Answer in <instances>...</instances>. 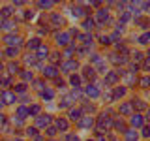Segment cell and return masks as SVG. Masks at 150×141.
<instances>
[{"mask_svg": "<svg viewBox=\"0 0 150 141\" xmlns=\"http://www.w3.org/2000/svg\"><path fill=\"white\" fill-rule=\"evenodd\" d=\"M81 70V66L75 58H69V60H64L62 64H58V72L64 73V75H71V73H77Z\"/></svg>", "mask_w": 150, "mask_h": 141, "instance_id": "1", "label": "cell"}, {"mask_svg": "<svg viewBox=\"0 0 150 141\" xmlns=\"http://www.w3.org/2000/svg\"><path fill=\"white\" fill-rule=\"evenodd\" d=\"M53 40H54V45H56V47H60V49H64L66 45H69V43L73 41L68 30H56V32H54V36H53Z\"/></svg>", "mask_w": 150, "mask_h": 141, "instance_id": "2", "label": "cell"}, {"mask_svg": "<svg viewBox=\"0 0 150 141\" xmlns=\"http://www.w3.org/2000/svg\"><path fill=\"white\" fill-rule=\"evenodd\" d=\"M84 98H90V100H98L101 96V87L100 85H94V83H88L84 87Z\"/></svg>", "mask_w": 150, "mask_h": 141, "instance_id": "3", "label": "cell"}, {"mask_svg": "<svg viewBox=\"0 0 150 141\" xmlns=\"http://www.w3.org/2000/svg\"><path fill=\"white\" fill-rule=\"evenodd\" d=\"M58 68L53 64H43V68H41V77L43 79H56L58 77Z\"/></svg>", "mask_w": 150, "mask_h": 141, "instance_id": "4", "label": "cell"}, {"mask_svg": "<svg viewBox=\"0 0 150 141\" xmlns=\"http://www.w3.org/2000/svg\"><path fill=\"white\" fill-rule=\"evenodd\" d=\"M81 77H83V81H94V79H96V68H94V66H90V64H86V66H83L81 68Z\"/></svg>", "mask_w": 150, "mask_h": 141, "instance_id": "5", "label": "cell"}, {"mask_svg": "<svg viewBox=\"0 0 150 141\" xmlns=\"http://www.w3.org/2000/svg\"><path fill=\"white\" fill-rule=\"evenodd\" d=\"M0 100H4V103H6V105H13V103H17L19 96H17L15 92H11V90L2 88V90H0Z\"/></svg>", "mask_w": 150, "mask_h": 141, "instance_id": "6", "label": "cell"}, {"mask_svg": "<svg viewBox=\"0 0 150 141\" xmlns=\"http://www.w3.org/2000/svg\"><path fill=\"white\" fill-rule=\"evenodd\" d=\"M4 41H6V45L8 47H17V49H19V47H21L23 45V41H25V38H23V36H15V34H6V36H4Z\"/></svg>", "mask_w": 150, "mask_h": 141, "instance_id": "7", "label": "cell"}, {"mask_svg": "<svg viewBox=\"0 0 150 141\" xmlns=\"http://www.w3.org/2000/svg\"><path fill=\"white\" fill-rule=\"evenodd\" d=\"M120 81V70H109L103 75V83L105 85H116Z\"/></svg>", "mask_w": 150, "mask_h": 141, "instance_id": "8", "label": "cell"}, {"mask_svg": "<svg viewBox=\"0 0 150 141\" xmlns=\"http://www.w3.org/2000/svg\"><path fill=\"white\" fill-rule=\"evenodd\" d=\"M144 122L146 120H144V117L141 115V113H131L129 115V126L131 128H143Z\"/></svg>", "mask_w": 150, "mask_h": 141, "instance_id": "9", "label": "cell"}, {"mask_svg": "<svg viewBox=\"0 0 150 141\" xmlns=\"http://www.w3.org/2000/svg\"><path fill=\"white\" fill-rule=\"evenodd\" d=\"M51 117H53L51 113H41L40 117H36V128L40 130V128H45V126H49L51 120H53Z\"/></svg>", "mask_w": 150, "mask_h": 141, "instance_id": "10", "label": "cell"}, {"mask_svg": "<svg viewBox=\"0 0 150 141\" xmlns=\"http://www.w3.org/2000/svg\"><path fill=\"white\" fill-rule=\"evenodd\" d=\"M36 58L38 60H47V58H49V55H51V47L49 45H45V43H41L40 47H38V49H36Z\"/></svg>", "mask_w": 150, "mask_h": 141, "instance_id": "11", "label": "cell"}, {"mask_svg": "<svg viewBox=\"0 0 150 141\" xmlns=\"http://www.w3.org/2000/svg\"><path fill=\"white\" fill-rule=\"evenodd\" d=\"M49 19H51V26L56 28V30H58V28L64 25V17L60 15L58 11H51V13H49Z\"/></svg>", "mask_w": 150, "mask_h": 141, "instance_id": "12", "label": "cell"}, {"mask_svg": "<svg viewBox=\"0 0 150 141\" xmlns=\"http://www.w3.org/2000/svg\"><path fill=\"white\" fill-rule=\"evenodd\" d=\"M126 94H128V87H124V85H116L115 88H112V102H118V98H126Z\"/></svg>", "mask_w": 150, "mask_h": 141, "instance_id": "13", "label": "cell"}, {"mask_svg": "<svg viewBox=\"0 0 150 141\" xmlns=\"http://www.w3.org/2000/svg\"><path fill=\"white\" fill-rule=\"evenodd\" d=\"M68 85L71 88H83L81 85H83V77H81V73H71V75H68Z\"/></svg>", "mask_w": 150, "mask_h": 141, "instance_id": "14", "label": "cell"}, {"mask_svg": "<svg viewBox=\"0 0 150 141\" xmlns=\"http://www.w3.org/2000/svg\"><path fill=\"white\" fill-rule=\"evenodd\" d=\"M54 96H56V92H54V88H51V87H45L43 90L40 92V98H41V100H43L45 103L54 102Z\"/></svg>", "mask_w": 150, "mask_h": 141, "instance_id": "15", "label": "cell"}, {"mask_svg": "<svg viewBox=\"0 0 150 141\" xmlns=\"http://www.w3.org/2000/svg\"><path fill=\"white\" fill-rule=\"evenodd\" d=\"M6 70H8V75H19V72H21V60H11V62L6 64Z\"/></svg>", "mask_w": 150, "mask_h": 141, "instance_id": "16", "label": "cell"}, {"mask_svg": "<svg viewBox=\"0 0 150 141\" xmlns=\"http://www.w3.org/2000/svg\"><path fill=\"white\" fill-rule=\"evenodd\" d=\"M84 115L83 113V109H81V105H77V107H69V111H68V120L71 122V120H75V122H79V119Z\"/></svg>", "mask_w": 150, "mask_h": 141, "instance_id": "17", "label": "cell"}, {"mask_svg": "<svg viewBox=\"0 0 150 141\" xmlns=\"http://www.w3.org/2000/svg\"><path fill=\"white\" fill-rule=\"evenodd\" d=\"M54 124H56V130L64 132V134H68V132H69V120L66 119V117H58V119L54 120Z\"/></svg>", "mask_w": 150, "mask_h": 141, "instance_id": "18", "label": "cell"}, {"mask_svg": "<svg viewBox=\"0 0 150 141\" xmlns=\"http://www.w3.org/2000/svg\"><path fill=\"white\" fill-rule=\"evenodd\" d=\"M15 26H17L15 19H4V21H0V30H4V32L15 30Z\"/></svg>", "mask_w": 150, "mask_h": 141, "instance_id": "19", "label": "cell"}, {"mask_svg": "<svg viewBox=\"0 0 150 141\" xmlns=\"http://www.w3.org/2000/svg\"><path fill=\"white\" fill-rule=\"evenodd\" d=\"M81 25H83V30H84V34H90V32L94 30V28H96V23H94V19H92V17H84Z\"/></svg>", "mask_w": 150, "mask_h": 141, "instance_id": "20", "label": "cell"}, {"mask_svg": "<svg viewBox=\"0 0 150 141\" xmlns=\"http://www.w3.org/2000/svg\"><path fill=\"white\" fill-rule=\"evenodd\" d=\"M131 107H137V109H146L148 107V103H146V100H144V98H141V96H135V98H131Z\"/></svg>", "mask_w": 150, "mask_h": 141, "instance_id": "21", "label": "cell"}, {"mask_svg": "<svg viewBox=\"0 0 150 141\" xmlns=\"http://www.w3.org/2000/svg\"><path fill=\"white\" fill-rule=\"evenodd\" d=\"M19 79H23V83H26V85H28V83L34 81V73H32L28 68H23L21 72H19Z\"/></svg>", "mask_w": 150, "mask_h": 141, "instance_id": "22", "label": "cell"}, {"mask_svg": "<svg viewBox=\"0 0 150 141\" xmlns=\"http://www.w3.org/2000/svg\"><path fill=\"white\" fill-rule=\"evenodd\" d=\"M79 126H81V128H92L94 126V117L92 115H83L81 119H79Z\"/></svg>", "mask_w": 150, "mask_h": 141, "instance_id": "23", "label": "cell"}, {"mask_svg": "<svg viewBox=\"0 0 150 141\" xmlns=\"http://www.w3.org/2000/svg\"><path fill=\"white\" fill-rule=\"evenodd\" d=\"M131 111H133V107H131V103H129V102H122L120 105H118V113H120V117H124V115H131Z\"/></svg>", "mask_w": 150, "mask_h": 141, "instance_id": "24", "label": "cell"}, {"mask_svg": "<svg viewBox=\"0 0 150 141\" xmlns=\"http://www.w3.org/2000/svg\"><path fill=\"white\" fill-rule=\"evenodd\" d=\"M41 115V105L40 103H30V105H28V117H40Z\"/></svg>", "mask_w": 150, "mask_h": 141, "instance_id": "25", "label": "cell"}, {"mask_svg": "<svg viewBox=\"0 0 150 141\" xmlns=\"http://www.w3.org/2000/svg\"><path fill=\"white\" fill-rule=\"evenodd\" d=\"M0 85H4V88L8 90V88H9V87H13L15 83H13L11 75H8V73H0Z\"/></svg>", "mask_w": 150, "mask_h": 141, "instance_id": "26", "label": "cell"}, {"mask_svg": "<svg viewBox=\"0 0 150 141\" xmlns=\"http://www.w3.org/2000/svg\"><path fill=\"white\" fill-rule=\"evenodd\" d=\"M11 15H13V6L0 8V21H4V19H11Z\"/></svg>", "mask_w": 150, "mask_h": 141, "instance_id": "27", "label": "cell"}, {"mask_svg": "<svg viewBox=\"0 0 150 141\" xmlns=\"http://www.w3.org/2000/svg\"><path fill=\"white\" fill-rule=\"evenodd\" d=\"M139 88H143V90H148L150 88V73H144L139 77Z\"/></svg>", "mask_w": 150, "mask_h": 141, "instance_id": "28", "label": "cell"}, {"mask_svg": "<svg viewBox=\"0 0 150 141\" xmlns=\"http://www.w3.org/2000/svg\"><path fill=\"white\" fill-rule=\"evenodd\" d=\"M4 53L8 55V58H11V60H19V53H21V49H17V47H6V51Z\"/></svg>", "mask_w": 150, "mask_h": 141, "instance_id": "29", "label": "cell"}, {"mask_svg": "<svg viewBox=\"0 0 150 141\" xmlns=\"http://www.w3.org/2000/svg\"><path fill=\"white\" fill-rule=\"evenodd\" d=\"M13 92H15V94H21V96H23V94H26L28 92V85L26 83H17V85H13Z\"/></svg>", "mask_w": 150, "mask_h": 141, "instance_id": "30", "label": "cell"}, {"mask_svg": "<svg viewBox=\"0 0 150 141\" xmlns=\"http://www.w3.org/2000/svg\"><path fill=\"white\" fill-rule=\"evenodd\" d=\"M32 87H34V90L41 92V90L47 87V85H45V81H43V77H38V79L34 77V81H32Z\"/></svg>", "mask_w": 150, "mask_h": 141, "instance_id": "31", "label": "cell"}, {"mask_svg": "<svg viewBox=\"0 0 150 141\" xmlns=\"http://www.w3.org/2000/svg\"><path fill=\"white\" fill-rule=\"evenodd\" d=\"M17 119H19V120L28 119V107H26V105H19V107H17Z\"/></svg>", "mask_w": 150, "mask_h": 141, "instance_id": "32", "label": "cell"}, {"mask_svg": "<svg viewBox=\"0 0 150 141\" xmlns=\"http://www.w3.org/2000/svg\"><path fill=\"white\" fill-rule=\"evenodd\" d=\"M41 43H43V41H41L40 38H30V40H28V43H26V49H38Z\"/></svg>", "mask_w": 150, "mask_h": 141, "instance_id": "33", "label": "cell"}, {"mask_svg": "<svg viewBox=\"0 0 150 141\" xmlns=\"http://www.w3.org/2000/svg\"><path fill=\"white\" fill-rule=\"evenodd\" d=\"M36 60H38V58H36V55H34V53H26V55H25V58H23V62H25V66H32V64L36 62Z\"/></svg>", "mask_w": 150, "mask_h": 141, "instance_id": "34", "label": "cell"}, {"mask_svg": "<svg viewBox=\"0 0 150 141\" xmlns=\"http://www.w3.org/2000/svg\"><path fill=\"white\" fill-rule=\"evenodd\" d=\"M131 60H137V62H143L144 56H143V51H131Z\"/></svg>", "mask_w": 150, "mask_h": 141, "instance_id": "35", "label": "cell"}, {"mask_svg": "<svg viewBox=\"0 0 150 141\" xmlns=\"http://www.w3.org/2000/svg\"><path fill=\"white\" fill-rule=\"evenodd\" d=\"M139 43L141 45H148L150 43V32H144L143 36H139Z\"/></svg>", "mask_w": 150, "mask_h": 141, "instance_id": "36", "label": "cell"}, {"mask_svg": "<svg viewBox=\"0 0 150 141\" xmlns=\"http://www.w3.org/2000/svg\"><path fill=\"white\" fill-rule=\"evenodd\" d=\"M36 6L40 8V9H51V8H54L56 4H54V2H38Z\"/></svg>", "mask_w": 150, "mask_h": 141, "instance_id": "37", "label": "cell"}, {"mask_svg": "<svg viewBox=\"0 0 150 141\" xmlns=\"http://www.w3.org/2000/svg\"><path fill=\"white\" fill-rule=\"evenodd\" d=\"M98 40H100V45H111V38H109V34H101Z\"/></svg>", "mask_w": 150, "mask_h": 141, "instance_id": "38", "label": "cell"}, {"mask_svg": "<svg viewBox=\"0 0 150 141\" xmlns=\"http://www.w3.org/2000/svg\"><path fill=\"white\" fill-rule=\"evenodd\" d=\"M26 135H28V137H38V128H36V126H28V128H26Z\"/></svg>", "mask_w": 150, "mask_h": 141, "instance_id": "39", "label": "cell"}, {"mask_svg": "<svg viewBox=\"0 0 150 141\" xmlns=\"http://www.w3.org/2000/svg\"><path fill=\"white\" fill-rule=\"evenodd\" d=\"M56 132H58V130H56L54 126H49V128L45 130V134H47V137H51V139H53V137H56Z\"/></svg>", "mask_w": 150, "mask_h": 141, "instance_id": "40", "label": "cell"}, {"mask_svg": "<svg viewBox=\"0 0 150 141\" xmlns=\"http://www.w3.org/2000/svg\"><path fill=\"white\" fill-rule=\"evenodd\" d=\"M143 70L146 73H150V56H144V60H143Z\"/></svg>", "mask_w": 150, "mask_h": 141, "instance_id": "41", "label": "cell"}, {"mask_svg": "<svg viewBox=\"0 0 150 141\" xmlns=\"http://www.w3.org/2000/svg\"><path fill=\"white\" fill-rule=\"evenodd\" d=\"M23 15H25L26 19H32L36 15V9H25V13H23Z\"/></svg>", "mask_w": 150, "mask_h": 141, "instance_id": "42", "label": "cell"}, {"mask_svg": "<svg viewBox=\"0 0 150 141\" xmlns=\"http://www.w3.org/2000/svg\"><path fill=\"white\" fill-rule=\"evenodd\" d=\"M141 130H143V134H141L143 137H150V126H146V124H144Z\"/></svg>", "mask_w": 150, "mask_h": 141, "instance_id": "43", "label": "cell"}, {"mask_svg": "<svg viewBox=\"0 0 150 141\" xmlns=\"http://www.w3.org/2000/svg\"><path fill=\"white\" fill-rule=\"evenodd\" d=\"M144 120H150V105L146 107V117H144Z\"/></svg>", "mask_w": 150, "mask_h": 141, "instance_id": "44", "label": "cell"}, {"mask_svg": "<svg viewBox=\"0 0 150 141\" xmlns=\"http://www.w3.org/2000/svg\"><path fill=\"white\" fill-rule=\"evenodd\" d=\"M4 70H6V66H4L2 62H0V73H2V72H4Z\"/></svg>", "mask_w": 150, "mask_h": 141, "instance_id": "45", "label": "cell"}, {"mask_svg": "<svg viewBox=\"0 0 150 141\" xmlns=\"http://www.w3.org/2000/svg\"><path fill=\"white\" fill-rule=\"evenodd\" d=\"M49 141H56V139H49Z\"/></svg>", "mask_w": 150, "mask_h": 141, "instance_id": "46", "label": "cell"}]
</instances>
